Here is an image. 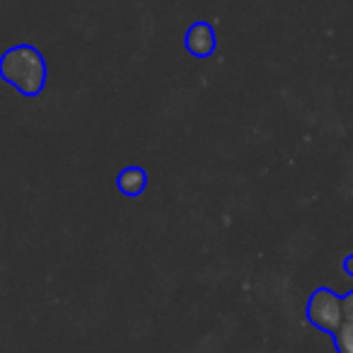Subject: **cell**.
<instances>
[{"mask_svg":"<svg viewBox=\"0 0 353 353\" xmlns=\"http://www.w3.org/2000/svg\"><path fill=\"white\" fill-rule=\"evenodd\" d=\"M0 78L25 97H37L46 85V61L34 46L17 44L0 56Z\"/></svg>","mask_w":353,"mask_h":353,"instance_id":"6da1fadb","label":"cell"},{"mask_svg":"<svg viewBox=\"0 0 353 353\" xmlns=\"http://www.w3.org/2000/svg\"><path fill=\"white\" fill-rule=\"evenodd\" d=\"M310 319L327 332H336L339 324L343 322L341 300L329 290H317L310 300Z\"/></svg>","mask_w":353,"mask_h":353,"instance_id":"7a4b0ae2","label":"cell"},{"mask_svg":"<svg viewBox=\"0 0 353 353\" xmlns=\"http://www.w3.org/2000/svg\"><path fill=\"white\" fill-rule=\"evenodd\" d=\"M187 46L194 56H208L213 51V46H216L213 30L208 25H203V22L194 25L192 32H189V37H187Z\"/></svg>","mask_w":353,"mask_h":353,"instance_id":"3957f363","label":"cell"},{"mask_svg":"<svg viewBox=\"0 0 353 353\" xmlns=\"http://www.w3.org/2000/svg\"><path fill=\"white\" fill-rule=\"evenodd\" d=\"M119 189L128 196H136L145 189V172L138 170V167H128L119 174Z\"/></svg>","mask_w":353,"mask_h":353,"instance_id":"277c9868","label":"cell"},{"mask_svg":"<svg viewBox=\"0 0 353 353\" xmlns=\"http://www.w3.org/2000/svg\"><path fill=\"white\" fill-rule=\"evenodd\" d=\"M334 336H336L339 353H353V322L343 319L336 332H334Z\"/></svg>","mask_w":353,"mask_h":353,"instance_id":"5b68a950","label":"cell"},{"mask_svg":"<svg viewBox=\"0 0 353 353\" xmlns=\"http://www.w3.org/2000/svg\"><path fill=\"white\" fill-rule=\"evenodd\" d=\"M341 307H343V319L353 322V293H348L346 298L341 300Z\"/></svg>","mask_w":353,"mask_h":353,"instance_id":"8992f818","label":"cell"}]
</instances>
